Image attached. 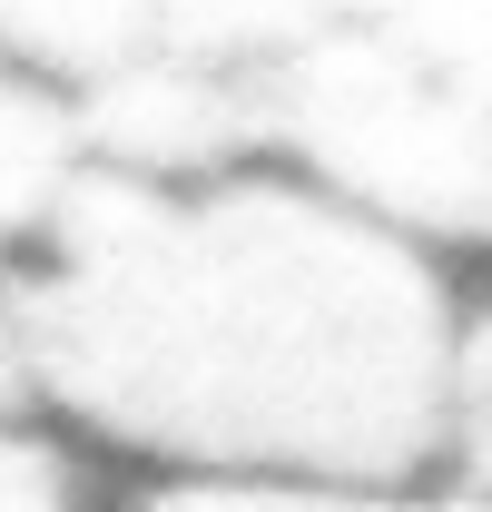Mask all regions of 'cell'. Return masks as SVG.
Here are the masks:
<instances>
[{
  "label": "cell",
  "instance_id": "cell-1",
  "mask_svg": "<svg viewBox=\"0 0 492 512\" xmlns=\"http://www.w3.org/2000/svg\"><path fill=\"white\" fill-rule=\"evenodd\" d=\"M40 404L168 463V483H315L394 503L463 453V335L443 266L335 188L79 178L10 286Z\"/></svg>",
  "mask_w": 492,
  "mask_h": 512
},
{
  "label": "cell",
  "instance_id": "cell-2",
  "mask_svg": "<svg viewBox=\"0 0 492 512\" xmlns=\"http://www.w3.org/2000/svg\"><path fill=\"white\" fill-rule=\"evenodd\" d=\"M266 148L414 247L492 256V10H306Z\"/></svg>",
  "mask_w": 492,
  "mask_h": 512
},
{
  "label": "cell",
  "instance_id": "cell-3",
  "mask_svg": "<svg viewBox=\"0 0 492 512\" xmlns=\"http://www.w3.org/2000/svg\"><path fill=\"white\" fill-rule=\"evenodd\" d=\"M89 178V148H79V119L40 79L0 69V276L20 286V266L40 256V237L60 227L69 188Z\"/></svg>",
  "mask_w": 492,
  "mask_h": 512
},
{
  "label": "cell",
  "instance_id": "cell-4",
  "mask_svg": "<svg viewBox=\"0 0 492 512\" xmlns=\"http://www.w3.org/2000/svg\"><path fill=\"white\" fill-rule=\"evenodd\" d=\"M0 512H89V483H79V463L69 444L50 434H0Z\"/></svg>",
  "mask_w": 492,
  "mask_h": 512
},
{
  "label": "cell",
  "instance_id": "cell-5",
  "mask_svg": "<svg viewBox=\"0 0 492 512\" xmlns=\"http://www.w3.org/2000/svg\"><path fill=\"white\" fill-rule=\"evenodd\" d=\"M138 512H394V503L315 493V483H158Z\"/></svg>",
  "mask_w": 492,
  "mask_h": 512
},
{
  "label": "cell",
  "instance_id": "cell-6",
  "mask_svg": "<svg viewBox=\"0 0 492 512\" xmlns=\"http://www.w3.org/2000/svg\"><path fill=\"white\" fill-rule=\"evenodd\" d=\"M40 404V365H30V335H20V306L0 296V434H20Z\"/></svg>",
  "mask_w": 492,
  "mask_h": 512
},
{
  "label": "cell",
  "instance_id": "cell-7",
  "mask_svg": "<svg viewBox=\"0 0 492 512\" xmlns=\"http://www.w3.org/2000/svg\"><path fill=\"white\" fill-rule=\"evenodd\" d=\"M463 493H492V414L463 424Z\"/></svg>",
  "mask_w": 492,
  "mask_h": 512
},
{
  "label": "cell",
  "instance_id": "cell-8",
  "mask_svg": "<svg viewBox=\"0 0 492 512\" xmlns=\"http://www.w3.org/2000/svg\"><path fill=\"white\" fill-rule=\"evenodd\" d=\"M424 512H492V493H463V483H453V493H443V503H424Z\"/></svg>",
  "mask_w": 492,
  "mask_h": 512
}]
</instances>
